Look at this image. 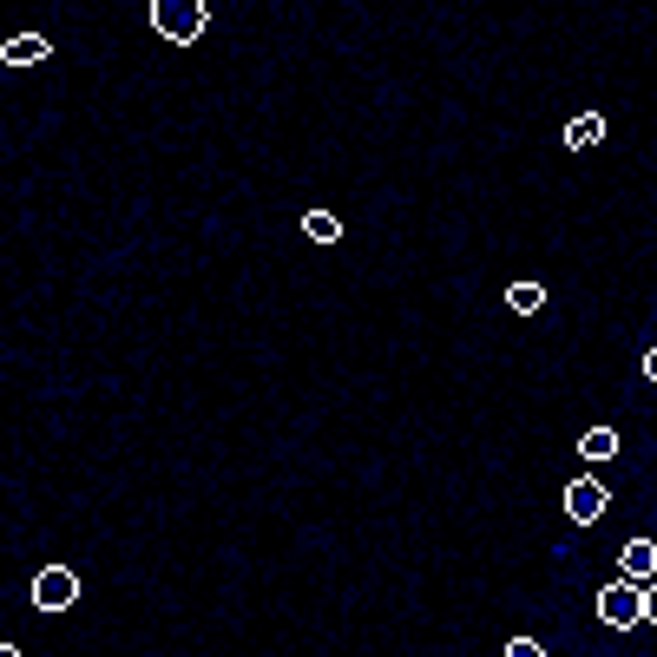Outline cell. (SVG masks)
Masks as SVG:
<instances>
[{
    "label": "cell",
    "mask_w": 657,
    "mask_h": 657,
    "mask_svg": "<svg viewBox=\"0 0 657 657\" xmlns=\"http://www.w3.org/2000/svg\"><path fill=\"white\" fill-rule=\"evenodd\" d=\"M151 27H158L171 47H191V40L211 27V7H205V0H151Z\"/></svg>",
    "instance_id": "6da1fadb"
},
{
    "label": "cell",
    "mask_w": 657,
    "mask_h": 657,
    "mask_svg": "<svg viewBox=\"0 0 657 657\" xmlns=\"http://www.w3.org/2000/svg\"><path fill=\"white\" fill-rule=\"evenodd\" d=\"M598 618H605L611 631H631V625H651V591H645V585H631V579L605 585V591H598Z\"/></svg>",
    "instance_id": "7a4b0ae2"
},
{
    "label": "cell",
    "mask_w": 657,
    "mask_h": 657,
    "mask_svg": "<svg viewBox=\"0 0 657 657\" xmlns=\"http://www.w3.org/2000/svg\"><path fill=\"white\" fill-rule=\"evenodd\" d=\"M73 598H79V573L73 566H47V573L33 579V605H40V611H67Z\"/></svg>",
    "instance_id": "3957f363"
},
{
    "label": "cell",
    "mask_w": 657,
    "mask_h": 657,
    "mask_svg": "<svg viewBox=\"0 0 657 657\" xmlns=\"http://www.w3.org/2000/svg\"><path fill=\"white\" fill-rule=\"evenodd\" d=\"M566 512H573V519H579V526H591V519H598V512H605V487H598V480H573V487H566Z\"/></svg>",
    "instance_id": "277c9868"
},
{
    "label": "cell",
    "mask_w": 657,
    "mask_h": 657,
    "mask_svg": "<svg viewBox=\"0 0 657 657\" xmlns=\"http://www.w3.org/2000/svg\"><path fill=\"white\" fill-rule=\"evenodd\" d=\"M0 60H7V67H33V60H47V33H13V40L0 47Z\"/></svg>",
    "instance_id": "5b68a950"
},
{
    "label": "cell",
    "mask_w": 657,
    "mask_h": 657,
    "mask_svg": "<svg viewBox=\"0 0 657 657\" xmlns=\"http://www.w3.org/2000/svg\"><path fill=\"white\" fill-rule=\"evenodd\" d=\"M618 559H625V579H631V585H645L657 573V546H651V539H631Z\"/></svg>",
    "instance_id": "8992f818"
},
{
    "label": "cell",
    "mask_w": 657,
    "mask_h": 657,
    "mask_svg": "<svg viewBox=\"0 0 657 657\" xmlns=\"http://www.w3.org/2000/svg\"><path fill=\"white\" fill-rule=\"evenodd\" d=\"M598 139H605V119H598V112H579V119L566 126V146H573V151L598 146Z\"/></svg>",
    "instance_id": "52a82bcc"
},
{
    "label": "cell",
    "mask_w": 657,
    "mask_h": 657,
    "mask_svg": "<svg viewBox=\"0 0 657 657\" xmlns=\"http://www.w3.org/2000/svg\"><path fill=\"white\" fill-rule=\"evenodd\" d=\"M302 237H316V243H336V237H342V223H336V211H309V218H302Z\"/></svg>",
    "instance_id": "ba28073f"
},
{
    "label": "cell",
    "mask_w": 657,
    "mask_h": 657,
    "mask_svg": "<svg viewBox=\"0 0 657 657\" xmlns=\"http://www.w3.org/2000/svg\"><path fill=\"white\" fill-rule=\"evenodd\" d=\"M579 454L585 460H611V454H618V435H611V428H591V435L579 440Z\"/></svg>",
    "instance_id": "9c48e42d"
},
{
    "label": "cell",
    "mask_w": 657,
    "mask_h": 657,
    "mask_svg": "<svg viewBox=\"0 0 657 657\" xmlns=\"http://www.w3.org/2000/svg\"><path fill=\"white\" fill-rule=\"evenodd\" d=\"M507 302H512V309H519V316H532V309H539V302H546V290H539V283H526V277H519V283H512V290H507Z\"/></svg>",
    "instance_id": "30bf717a"
},
{
    "label": "cell",
    "mask_w": 657,
    "mask_h": 657,
    "mask_svg": "<svg viewBox=\"0 0 657 657\" xmlns=\"http://www.w3.org/2000/svg\"><path fill=\"white\" fill-rule=\"evenodd\" d=\"M507 657H546V651H539L532 638H512V645H507Z\"/></svg>",
    "instance_id": "8fae6325"
},
{
    "label": "cell",
    "mask_w": 657,
    "mask_h": 657,
    "mask_svg": "<svg viewBox=\"0 0 657 657\" xmlns=\"http://www.w3.org/2000/svg\"><path fill=\"white\" fill-rule=\"evenodd\" d=\"M0 657H20V651H13V645H0Z\"/></svg>",
    "instance_id": "7c38bea8"
}]
</instances>
